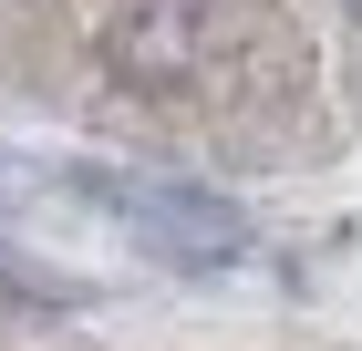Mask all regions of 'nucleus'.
Masks as SVG:
<instances>
[{
  "instance_id": "1",
  "label": "nucleus",
  "mask_w": 362,
  "mask_h": 351,
  "mask_svg": "<svg viewBox=\"0 0 362 351\" xmlns=\"http://www.w3.org/2000/svg\"><path fill=\"white\" fill-rule=\"evenodd\" d=\"M93 207L145 248V258H166V269H228L238 248H249V217L228 207L207 186H176V176H73Z\"/></svg>"
},
{
  "instance_id": "2",
  "label": "nucleus",
  "mask_w": 362,
  "mask_h": 351,
  "mask_svg": "<svg viewBox=\"0 0 362 351\" xmlns=\"http://www.w3.org/2000/svg\"><path fill=\"white\" fill-rule=\"evenodd\" d=\"M228 52H238V31H228L218 0H145L114 31V73L135 93H197V83L228 73Z\"/></svg>"
},
{
  "instance_id": "3",
  "label": "nucleus",
  "mask_w": 362,
  "mask_h": 351,
  "mask_svg": "<svg viewBox=\"0 0 362 351\" xmlns=\"http://www.w3.org/2000/svg\"><path fill=\"white\" fill-rule=\"evenodd\" d=\"M352 11H362V0H352Z\"/></svg>"
}]
</instances>
